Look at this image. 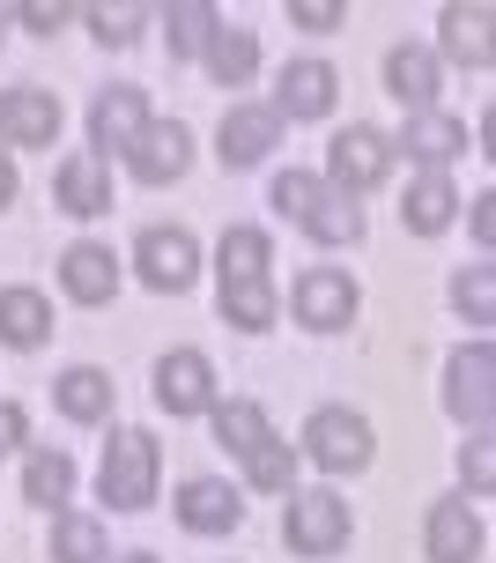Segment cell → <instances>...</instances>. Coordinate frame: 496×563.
Segmentation results:
<instances>
[{
	"label": "cell",
	"mask_w": 496,
	"mask_h": 563,
	"mask_svg": "<svg viewBox=\"0 0 496 563\" xmlns=\"http://www.w3.org/2000/svg\"><path fill=\"white\" fill-rule=\"evenodd\" d=\"M216 30H222V15L208 0H178V8H170V53H208Z\"/></svg>",
	"instance_id": "cell-31"
},
{
	"label": "cell",
	"mask_w": 496,
	"mask_h": 563,
	"mask_svg": "<svg viewBox=\"0 0 496 563\" xmlns=\"http://www.w3.org/2000/svg\"><path fill=\"white\" fill-rule=\"evenodd\" d=\"M444 53L460 67H489V8H444Z\"/></svg>",
	"instance_id": "cell-26"
},
{
	"label": "cell",
	"mask_w": 496,
	"mask_h": 563,
	"mask_svg": "<svg viewBox=\"0 0 496 563\" xmlns=\"http://www.w3.org/2000/svg\"><path fill=\"white\" fill-rule=\"evenodd\" d=\"M282 534L297 556H333V549H349V505L333 497V489H311V497H289V519H282Z\"/></svg>",
	"instance_id": "cell-6"
},
{
	"label": "cell",
	"mask_w": 496,
	"mask_h": 563,
	"mask_svg": "<svg viewBox=\"0 0 496 563\" xmlns=\"http://www.w3.org/2000/svg\"><path fill=\"white\" fill-rule=\"evenodd\" d=\"M452 208H460V194H452V178H444V170H422V178L408 186V208H400V216H408V230H422V238H438V230L452 223Z\"/></svg>",
	"instance_id": "cell-23"
},
{
	"label": "cell",
	"mask_w": 496,
	"mask_h": 563,
	"mask_svg": "<svg viewBox=\"0 0 496 563\" xmlns=\"http://www.w3.org/2000/svg\"><path fill=\"white\" fill-rule=\"evenodd\" d=\"M289 23H304V30H333V23H341V0H297V8H289Z\"/></svg>",
	"instance_id": "cell-35"
},
{
	"label": "cell",
	"mask_w": 496,
	"mask_h": 563,
	"mask_svg": "<svg viewBox=\"0 0 496 563\" xmlns=\"http://www.w3.org/2000/svg\"><path fill=\"white\" fill-rule=\"evenodd\" d=\"M178 519H186V527H194V534H230V527H238V519H245V505H238V489H230V482H186V489H178Z\"/></svg>",
	"instance_id": "cell-18"
},
{
	"label": "cell",
	"mask_w": 496,
	"mask_h": 563,
	"mask_svg": "<svg viewBox=\"0 0 496 563\" xmlns=\"http://www.w3.org/2000/svg\"><path fill=\"white\" fill-rule=\"evenodd\" d=\"M444 408L460 422H474V430H489V408H496V349L489 341H474V349H460L444 364Z\"/></svg>",
	"instance_id": "cell-5"
},
{
	"label": "cell",
	"mask_w": 496,
	"mask_h": 563,
	"mask_svg": "<svg viewBox=\"0 0 496 563\" xmlns=\"http://www.w3.org/2000/svg\"><path fill=\"white\" fill-rule=\"evenodd\" d=\"M53 563H104V527L82 511H59L53 519Z\"/></svg>",
	"instance_id": "cell-29"
},
{
	"label": "cell",
	"mask_w": 496,
	"mask_h": 563,
	"mask_svg": "<svg viewBox=\"0 0 496 563\" xmlns=\"http://www.w3.org/2000/svg\"><path fill=\"white\" fill-rule=\"evenodd\" d=\"M304 452L327 475H356V467H371V422L349 416V408H319V416L304 422Z\"/></svg>",
	"instance_id": "cell-4"
},
{
	"label": "cell",
	"mask_w": 496,
	"mask_h": 563,
	"mask_svg": "<svg viewBox=\"0 0 496 563\" xmlns=\"http://www.w3.org/2000/svg\"><path fill=\"white\" fill-rule=\"evenodd\" d=\"M460 467H467L474 489H489V482H496V445H489V430H474V445L460 452Z\"/></svg>",
	"instance_id": "cell-34"
},
{
	"label": "cell",
	"mask_w": 496,
	"mask_h": 563,
	"mask_svg": "<svg viewBox=\"0 0 496 563\" xmlns=\"http://www.w3.org/2000/svg\"><path fill=\"white\" fill-rule=\"evenodd\" d=\"M452 305L467 311L474 327H489V319H496V275H489V267H467V275L452 282Z\"/></svg>",
	"instance_id": "cell-32"
},
{
	"label": "cell",
	"mask_w": 496,
	"mask_h": 563,
	"mask_svg": "<svg viewBox=\"0 0 496 563\" xmlns=\"http://www.w3.org/2000/svg\"><path fill=\"white\" fill-rule=\"evenodd\" d=\"M297 319H304V327H319V334L349 327V319H356V282L333 275V267H311V275L297 282Z\"/></svg>",
	"instance_id": "cell-13"
},
{
	"label": "cell",
	"mask_w": 496,
	"mask_h": 563,
	"mask_svg": "<svg viewBox=\"0 0 496 563\" xmlns=\"http://www.w3.org/2000/svg\"><path fill=\"white\" fill-rule=\"evenodd\" d=\"M400 148H408L422 170H444L460 148H467V126L444 119V112H408V141H400Z\"/></svg>",
	"instance_id": "cell-20"
},
{
	"label": "cell",
	"mask_w": 496,
	"mask_h": 563,
	"mask_svg": "<svg viewBox=\"0 0 496 563\" xmlns=\"http://www.w3.org/2000/svg\"><path fill=\"white\" fill-rule=\"evenodd\" d=\"M333 186H341V194L356 200L363 186H378V178H386L393 170V141L378 134V126H349V134H333Z\"/></svg>",
	"instance_id": "cell-8"
},
{
	"label": "cell",
	"mask_w": 496,
	"mask_h": 563,
	"mask_svg": "<svg viewBox=\"0 0 496 563\" xmlns=\"http://www.w3.org/2000/svg\"><path fill=\"white\" fill-rule=\"evenodd\" d=\"M0 134L15 148H53L59 141V97L53 89H8L0 97Z\"/></svg>",
	"instance_id": "cell-11"
},
{
	"label": "cell",
	"mask_w": 496,
	"mask_h": 563,
	"mask_svg": "<svg viewBox=\"0 0 496 563\" xmlns=\"http://www.w3.org/2000/svg\"><path fill=\"white\" fill-rule=\"evenodd\" d=\"M111 511H148L156 505V438L148 430H119L104 445V475H97Z\"/></svg>",
	"instance_id": "cell-3"
},
{
	"label": "cell",
	"mask_w": 496,
	"mask_h": 563,
	"mask_svg": "<svg viewBox=\"0 0 496 563\" xmlns=\"http://www.w3.org/2000/svg\"><path fill=\"white\" fill-rule=\"evenodd\" d=\"M275 134H282V119L267 112V104H238V112H222V134H216L222 148H216V156L245 170V164H260V156L275 148Z\"/></svg>",
	"instance_id": "cell-16"
},
{
	"label": "cell",
	"mask_w": 496,
	"mask_h": 563,
	"mask_svg": "<svg viewBox=\"0 0 496 563\" xmlns=\"http://www.w3.org/2000/svg\"><path fill=\"white\" fill-rule=\"evenodd\" d=\"M53 400H59V416L97 422V416H111V378H104V371H89V364H75V371L53 386Z\"/></svg>",
	"instance_id": "cell-25"
},
{
	"label": "cell",
	"mask_w": 496,
	"mask_h": 563,
	"mask_svg": "<svg viewBox=\"0 0 496 563\" xmlns=\"http://www.w3.org/2000/svg\"><path fill=\"white\" fill-rule=\"evenodd\" d=\"M119 563H156V556H119Z\"/></svg>",
	"instance_id": "cell-40"
},
{
	"label": "cell",
	"mask_w": 496,
	"mask_h": 563,
	"mask_svg": "<svg viewBox=\"0 0 496 563\" xmlns=\"http://www.w3.org/2000/svg\"><path fill=\"white\" fill-rule=\"evenodd\" d=\"M134 267H141L148 289H186L194 267H200V253H194V238H186V230H141Z\"/></svg>",
	"instance_id": "cell-12"
},
{
	"label": "cell",
	"mask_w": 496,
	"mask_h": 563,
	"mask_svg": "<svg viewBox=\"0 0 496 563\" xmlns=\"http://www.w3.org/2000/svg\"><path fill=\"white\" fill-rule=\"evenodd\" d=\"M186 156H194V134L170 119V126H141V141L126 148V170H134L141 186H164V178L186 170Z\"/></svg>",
	"instance_id": "cell-14"
},
{
	"label": "cell",
	"mask_w": 496,
	"mask_h": 563,
	"mask_svg": "<svg viewBox=\"0 0 496 563\" xmlns=\"http://www.w3.org/2000/svg\"><path fill=\"white\" fill-rule=\"evenodd\" d=\"M275 208L289 216V223H304L319 245H356L363 238V208L341 186H319L311 170H282L275 178Z\"/></svg>",
	"instance_id": "cell-2"
},
{
	"label": "cell",
	"mask_w": 496,
	"mask_h": 563,
	"mask_svg": "<svg viewBox=\"0 0 496 563\" xmlns=\"http://www.w3.org/2000/svg\"><path fill=\"white\" fill-rule=\"evenodd\" d=\"M89 23H97L104 45H126V37L141 30V8H134V0H126V8H89Z\"/></svg>",
	"instance_id": "cell-33"
},
{
	"label": "cell",
	"mask_w": 496,
	"mask_h": 563,
	"mask_svg": "<svg viewBox=\"0 0 496 563\" xmlns=\"http://www.w3.org/2000/svg\"><path fill=\"white\" fill-rule=\"evenodd\" d=\"M67 489H75V460L67 452H30V467H23L30 505H67Z\"/></svg>",
	"instance_id": "cell-28"
},
{
	"label": "cell",
	"mask_w": 496,
	"mask_h": 563,
	"mask_svg": "<svg viewBox=\"0 0 496 563\" xmlns=\"http://www.w3.org/2000/svg\"><path fill=\"white\" fill-rule=\"evenodd\" d=\"M23 445V408H0V452Z\"/></svg>",
	"instance_id": "cell-38"
},
{
	"label": "cell",
	"mask_w": 496,
	"mask_h": 563,
	"mask_svg": "<svg viewBox=\"0 0 496 563\" xmlns=\"http://www.w3.org/2000/svg\"><path fill=\"white\" fill-rule=\"evenodd\" d=\"M156 408L164 416H208L216 408V371H208L200 349H170L156 364Z\"/></svg>",
	"instance_id": "cell-7"
},
{
	"label": "cell",
	"mask_w": 496,
	"mask_h": 563,
	"mask_svg": "<svg viewBox=\"0 0 496 563\" xmlns=\"http://www.w3.org/2000/svg\"><path fill=\"white\" fill-rule=\"evenodd\" d=\"M245 475L252 489H267V497H289V482H297V452L282 445V438H267V445L245 452Z\"/></svg>",
	"instance_id": "cell-30"
},
{
	"label": "cell",
	"mask_w": 496,
	"mask_h": 563,
	"mask_svg": "<svg viewBox=\"0 0 496 563\" xmlns=\"http://www.w3.org/2000/svg\"><path fill=\"white\" fill-rule=\"evenodd\" d=\"M59 282H67L75 305H111V297H119V260H111L104 245H67Z\"/></svg>",
	"instance_id": "cell-17"
},
{
	"label": "cell",
	"mask_w": 496,
	"mask_h": 563,
	"mask_svg": "<svg viewBox=\"0 0 496 563\" xmlns=\"http://www.w3.org/2000/svg\"><path fill=\"white\" fill-rule=\"evenodd\" d=\"M45 334H53V305L37 289H0V341L8 349H37Z\"/></svg>",
	"instance_id": "cell-22"
},
{
	"label": "cell",
	"mask_w": 496,
	"mask_h": 563,
	"mask_svg": "<svg viewBox=\"0 0 496 563\" xmlns=\"http://www.w3.org/2000/svg\"><path fill=\"white\" fill-rule=\"evenodd\" d=\"M141 126H148V97L141 89H104L97 104H89V156H104V148H134Z\"/></svg>",
	"instance_id": "cell-9"
},
{
	"label": "cell",
	"mask_w": 496,
	"mask_h": 563,
	"mask_svg": "<svg viewBox=\"0 0 496 563\" xmlns=\"http://www.w3.org/2000/svg\"><path fill=\"white\" fill-rule=\"evenodd\" d=\"M252 67H260V37L222 23L216 37H208V75H216L222 89H238V82H252Z\"/></svg>",
	"instance_id": "cell-24"
},
{
	"label": "cell",
	"mask_w": 496,
	"mask_h": 563,
	"mask_svg": "<svg viewBox=\"0 0 496 563\" xmlns=\"http://www.w3.org/2000/svg\"><path fill=\"white\" fill-rule=\"evenodd\" d=\"M23 23H30V30H45V37H53V30L67 23V8H59V0H53V8H45V0H30V8H23Z\"/></svg>",
	"instance_id": "cell-36"
},
{
	"label": "cell",
	"mask_w": 496,
	"mask_h": 563,
	"mask_svg": "<svg viewBox=\"0 0 496 563\" xmlns=\"http://www.w3.org/2000/svg\"><path fill=\"white\" fill-rule=\"evenodd\" d=\"M386 89L408 112H430V97H438V59L422 53V45H393L386 53Z\"/></svg>",
	"instance_id": "cell-21"
},
{
	"label": "cell",
	"mask_w": 496,
	"mask_h": 563,
	"mask_svg": "<svg viewBox=\"0 0 496 563\" xmlns=\"http://www.w3.org/2000/svg\"><path fill=\"white\" fill-rule=\"evenodd\" d=\"M216 275H222V311L238 327H275V289H267V230H222V253H216Z\"/></svg>",
	"instance_id": "cell-1"
},
{
	"label": "cell",
	"mask_w": 496,
	"mask_h": 563,
	"mask_svg": "<svg viewBox=\"0 0 496 563\" xmlns=\"http://www.w3.org/2000/svg\"><path fill=\"white\" fill-rule=\"evenodd\" d=\"M59 208H67V216H104L111 208V164L104 156H67V164H59Z\"/></svg>",
	"instance_id": "cell-19"
},
{
	"label": "cell",
	"mask_w": 496,
	"mask_h": 563,
	"mask_svg": "<svg viewBox=\"0 0 496 563\" xmlns=\"http://www.w3.org/2000/svg\"><path fill=\"white\" fill-rule=\"evenodd\" d=\"M15 200V170H8V156H0V208Z\"/></svg>",
	"instance_id": "cell-39"
},
{
	"label": "cell",
	"mask_w": 496,
	"mask_h": 563,
	"mask_svg": "<svg viewBox=\"0 0 496 563\" xmlns=\"http://www.w3.org/2000/svg\"><path fill=\"white\" fill-rule=\"evenodd\" d=\"M333 67L327 59H297V67H282V82H275V104L267 112L275 119H327L333 112Z\"/></svg>",
	"instance_id": "cell-10"
},
{
	"label": "cell",
	"mask_w": 496,
	"mask_h": 563,
	"mask_svg": "<svg viewBox=\"0 0 496 563\" xmlns=\"http://www.w3.org/2000/svg\"><path fill=\"white\" fill-rule=\"evenodd\" d=\"M474 238H482V245H496V200L489 194L474 200Z\"/></svg>",
	"instance_id": "cell-37"
},
{
	"label": "cell",
	"mask_w": 496,
	"mask_h": 563,
	"mask_svg": "<svg viewBox=\"0 0 496 563\" xmlns=\"http://www.w3.org/2000/svg\"><path fill=\"white\" fill-rule=\"evenodd\" d=\"M482 556V519L467 497H444L430 505V563H474Z\"/></svg>",
	"instance_id": "cell-15"
},
{
	"label": "cell",
	"mask_w": 496,
	"mask_h": 563,
	"mask_svg": "<svg viewBox=\"0 0 496 563\" xmlns=\"http://www.w3.org/2000/svg\"><path fill=\"white\" fill-rule=\"evenodd\" d=\"M208 416H216V438L238 452V460H245L252 445H267V438H275V430H267V416H260V400H216Z\"/></svg>",
	"instance_id": "cell-27"
}]
</instances>
